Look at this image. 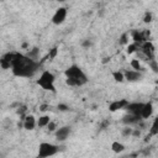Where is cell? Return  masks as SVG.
Segmentation results:
<instances>
[{"mask_svg": "<svg viewBox=\"0 0 158 158\" xmlns=\"http://www.w3.org/2000/svg\"><path fill=\"white\" fill-rule=\"evenodd\" d=\"M68 109H69V107H68L65 104H59V105H58V110H59V111H67Z\"/></svg>", "mask_w": 158, "mask_h": 158, "instance_id": "obj_29", "label": "cell"}, {"mask_svg": "<svg viewBox=\"0 0 158 158\" xmlns=\"http://www.w3.org/2000/svg\"><path fill=\"white\" fill-rule=\"evenodd\" d=\"M120 44H128V35L125 32V33H122L121 35V37H120Z\"/></svg>", "mask_w": 158, "mask_h": 158, "instance_id": "obj_22", "label": "cell"}, {"mask_svg": "<svg viewBox=\"0 0 158 158\" xmlns=\"http://www.w3.org/2000/svg\"><path fill=\"white\" fill-rule=\"evenodd\" d=\"M81 46H83V47H85V48H89V47L91 46V41L86 38V40H84V41L81 42Z\"/></svg>", "mask_w": 158, "mask_h": 158, "instance_id": "obj_28", "label": "cell"}, {"mask_svg": "<svg viewBox=\"0 0 158 158\" xmlns=\"http://www.w3.org/2000/svg\"><path fill=\"white\" fill-rule=\"evenodd\" d=\"M37 54H38V48H33V49H31V51L27 53V56H28L30 58H32V59H36V58H37Z\"/></svg>", "mask_w": 158, "mask_h": 158, "instance_id": "obj_23", "label": "cell"}, {"mask_svg": "<svg viewBox=\"0 0 158 158\" xmlns=\"http://www.w3.org/2000/svg\"><path fill=\"white\" fill-rule=\"evenodd\" d=\"M47 109H48V105H46V104H43V105L40 106V110H41V111H46Z\"/></svg>", "mask_w": 158, "mask_h": 158, "instance_id": "obj_31", "label": "cell"}, {"mask_svg": "<svg viewBox=\"0 0 158 158\" xmlns=\"http://www.w3.org/2000/svg\"><path fill=\"white\" fill-rule=\"evenodd\" d=\"M143 102H128V105L126 106V110L130 112V114H133V115H138L141 116V111H142V107H143Z\"/></svg>", "mask_w": 158, "mask_h": 158, "instance_id": "obj_11", "label": "cell"}, {"mask_svg": "<svg viewBox=\"0 0 158 158\" xmlns=\"http://www.w3.org/2000/svg\"><path fill=\"white\" fill-rule=\"evenodd\" d=\"M67 17V9L65 7H58L52 16V22L54 25H62Z\"/></svg>", "mask_w": 158, "mask_h": 158, "instance_id": "obj_5", "label": "cell"}, {"mask_svg": "<svg viewBox=\"0 0 158 158\" xmlns=\"http://www.w3.org/2000/svg\"><path fill=\"white\" fill-rule=\"evenodd\" d=\"M132 131H133V128H131V127H125L123 130H122V136H125V137H127V136H132Z\"/></svg>", "mask_w": 158, "mask_h": 158, "instance_id": "obj_25", "label": "cell"}, {"mask_svg": "<svg viewBox=\"0 0 158 158\" xmlns=\"http://www.w3.org/2000/svg\"><path fill=\"white\" fill-rule=\"evenodd\" d=\"M130 65H131V67H132V69H135V70H143V68L141 67V62H139V59H138V58L132 59V60L130 62Z\"/></svg>", "mask_w": 158, "mask_h": 158, "instance_id": "obj_19", "label": "cell"}, {"mask_svg": "<svg viewBox=\"0 0 158 158\" xmlns=\"http://www.w3.org/2000/svg\"><path fill=\"white\" fill-rule=\"evenodd\" d=\"M59 152V147L57 144L53 143H48V142H42L38 146V157L40 158H46V157H51L54 156Z\"/></svg>", "mask_w": 158, "mask_h": 158, "instance_id": "obj_4", "label": "cell"}, {"mask_svg": "<svg viewBox=\"0 0 158 158\" xmlns=\"http://www.w3.org/2000/svg\"><path fill=\"white\" fill-rule=\"evenodd\" d=\"M47 127H48V131H49V132H53V131H56V128H57V125H56V122L51 121V122L47 125Z\"/></svg>", "mask_w": 158, "mask_h": 158, "instance_id": "obj_27", "label": "cell"}, {"mask_svg": "<svg viewBox=\"0 0 158 158\" xmlns=\"http://www.w3.org/2000/svg\"><path fill=\"white\" fill-rule=\"evenodd\" d=\"M128 105V101L125 100V99H118V100H115L112 101L110 105H109V110L111 112H115L117 110H122V109H126V106Z\"/></svg>", "mask_w": 158, "mask_h": 158, "instance_id": "obj_7", "label": "cell"}, {"mask_svg": "<svg viewBox=\"0 0 158 158\" xmlns=\"http://www.w3.org/2000/svg\"><path fill=\"white\" fill-rule=\"evenodd\" d=\"M54 75L49 72V70H44L42 72V74L40 75L38 80H37V84L44 89V90H48V91H53L56 93V86H54Z\"/></svg>", "mask_w": 158, "mask_h": 158, "instance_id": "obj_3", "label": "cell"}, {"mask_svg": "<svg viewBox=\"0 0 158 158\" xmlns=\"http://www.w3.org/2000/svg\"><path fill=\"white\" fill-rule=\"evenodd\" d=\"M65 83L70 86H81L88 81L86 74L81 70V68L77 64H72L69 68L65 69Z\"/></svg>", "mask_w": 158, "mask_h": 158, "instance_id": "obj_2", "label": "cell"}, {"mask_svg": "<svg viewBox=\"0 0 158 158\" xmlns=\"http://www.w3.org/2000/svg\"><path fill=\"white\" fill-rule=\"evenodd\" d=\"M142 120V117L141 116H138V115H133V114H127V115H125L123 116V118H122V122L125 123V125H133V123H137V122H139Z\"/></svg>", "mask_w": 158, "mask_h": 158, "instance_id": "obj_14", "label": "cell"}, {"mask_svg": "<svg viewBox=\"0 0 158 158\" xmlns=\"http://www.w3.org/2000/svg\"><path fill=\"white\" fill-rule=\"evenodd\" d=\"M153 114V105L152 102H144L143 107H142V111H141V117L142 120H146V118H149Z\"/></svg>", "mask_w": 158, "mask_h": 158, "instance_id": "obj_13", "label": "cell"}, {"mask_svg": "<svg viewBox=\"0 0 158 158\" xmlns=\"http://www.w3.org/2000/svg\"><path fill=\"white\" fill-rule=\"evenodd\" d=\"M112 78H114L115 81L122 83L125 80V74L122 72H120V70H115V72H112Z\"/></svg>", "mask_w": 158, "mask_h": 158, "instance_id": "obj_17", "label": "cell"}, {"mask_svg": "<svg viewBox=\"0 0 158 158\" xmlns=\"http://www.w3.org/2000/svg\"><path fill=\"white\" fill-rule=\"evenodd\" d=\"M49 122H51L49 116L43 115V116H41V117L38 118V121H37V126H38V127H46V126H47Z\"/></svg>", "mask_w": 158, "mask_h": 158, "instance_id": "obj_15", "label": "cell"}, {"mask_svg": "<svg viewBox=\"0 0 158 158\" xmlns=\"http://www.w3.org/2000/svg\"><path fill=\"white\" fill-rule=\"evenodd\" d=\"M148 65H149V68L152 69L153 73H158V62L154 58L148 60Z\"/></svg>", "mask_w": 158, "mask_h": 158, "instance_id": "obj_21", "label": "cell"}, {"mask_svg": "<svg viewBox=\"0 0 158 158\" xmlns=\"http://www.w3.org/2000/svg\"><path fill=\"white\" fill-rule=\"evenodd\" d=\"M152 21V14L151 12H146L144 14V17H143V22L144 23H149Z\"/></svg>", "mask_w": 158, "mask_h": 158, "instance_id": "obj_26", "label": "cell"}, {"mask_svg": "<svg viewBox=\"0 0 158 158\" xmlns=\"http://www.w3.org/2000/svg\"><path fill=\"white\" fill-rule=\"evenodd\" d=\"M137 49H138V43H136V42H133V43H130V44H127V47H126V52H127L128 54H132V53H135Z\"/></svg>", "mask_w": 158, "mask_h": 158, "instance_id": "obj_20", "label": "cell"}, {"mask_svg": "<svg viewBox=\"0 0 158 158\" xmlns=\"http://www.w3.org/2000/svg\"><path fill=\"white\" fill-rule=\"evenodd\" d=\"M58 1H59V2H63V1H65V0H58Z\"/></svg>", "mask_w": 158, "mask_h": 158, "instance_id": "obj_33", "label": "cell"}, {"mask_svg": "<svg viewBox=\"0 0 158 158\" xmlns=\"http://www.w3.org/2000/svg\"><path fill=\"white\" fill-rule=\"evenodd\" d=\"M14 57H15V53L14 52H9V53H5L1 59H0V65L2 69H10L12 67V60H14Z\"/></svg>", "mask_w": 158, "mask_h": 158, "instance_id": "obj_6", "label": "cell"}, {"mask_svg": "<svg viewBox=\"0 0 158 158\" xmlns=\"http://www.w3.org/2000/svg\"><path fill=\"white\" fill-rule=\"evenodd\" d=\"M139 135H141V132H139L138 130H133V131H132V136H135V137H138Z\"/></svg>", "mask_w": 158, "mask_h": 158, "instance_id": "obj_30", "label": "cell"}, {"mask_svg": "<svg viewBox=\"0 0 158 158\" xmlns=\"http://www.w3.org/2000/svg\"><path fill=\"white\" fill-rule=\"evenodd\" d=\"M107 125H109V121H104V122H102V125H101V128H105Z\"/></svg>", "mask_w": 158, "mask_h": 158, "instance_id": "obj_32", "label": "cell"}, {"mask_svg": "<svg viewBox=\"0 0 158 158\" xmlns=\"http://www.w3.org/2000/svg\"><path fill=\"white\" fill-rule=\"evenodd\" d=\"M111 149H112L115 153H121V152L125 149V146H123L121 142L115 141V142H112V144H111Z\"/></svg>", "mask_w": 158, "mask_h": 158, "instance_id": "obj_16", "label": "cell"}, {"mask_svg": "<svg viewBox=\"0 0 158 158\" xmlns=\"http://www.w3.org/2000/svg\"><path fill=\"white\" fill-rule=\"evenodd\" d=\"M158 135V116L154 118L152 126H151V130H149V136H157Z\"/></svg>", "mask_w": 158, "mask_h": 158, "instance_id": "obj_18", "label": "cell"}, {"mask_svg": "<svg viewBox=\"0 0 158 158\" xmlns=\"http://www.w3.org/2000/svg\"><path fill=\"white\" fill-rule=\"evenodd\" d=\"M141 49H142V52L144 53V56L148 58V60L154 58V57H153L154 47H153V44H152L149 41H144V42L142 43V46H141Z\"/></svg>", "mask_w": 158, "mask_h": 158, "instance_id": "obj_8", "label": "cell"}, {"mask_svg": "<svg viewBox=\"0 0 158 158\" xmlns=\"http://www.w3.org/2000/svg\"><path fill=\"white\" fill-rule=\"evenodd\" d=\"M36 125H37V122H36L35 116H32V115H27V116L23 117V123H22V126H23L25 130L31 131V130H33V128L36 127Z\"/></svg>", "mask_w": 158, "mask_h": 158, "instance_id": "obj_12", "label": "cell"}, {"mask_svg": "<svg viewBox=\"0 0 158 158\" xmlns=\"http://www.w3.org/2000/svg\"><path fill=\"white\" fill-rule=\"evenodd\" d=\"M123 74H125V79H126L127 81H138V80L142 78L141 70L131 69V70H126Z\"/></svg>", "mask_w": 158, "mask_h": 158, "instance_id": "obj_10", "label": "cell"}, {"mask_svg": "<svg viewBox=\"0 0 158 158\" xmlns=\"http://www.w3.org/2000/svg\"><path fill=\"white\" fill-rule=\"evenodd\" d=\"M57 53H58V48H57V47H53V48L49 49V52H48V57H49L51 59H53V58H56Z\"/></svg>", "mask_w": 158, "mask_h": 158, "instance_id": "obj_24", "label": "cell"}, {"mask_svg": "<svg viewBox=\"0 0 158 158\" xmlns=\"http://www.w3.org/2000/svg\"><path fill=\"white\" fill-rule=\"evenodd\" d=\"M38 68H40V63L36 62V59L30 58L27 54L25 56L21 53H15L12 67H11L14 75L28 78V77H32Z\"/></svg>", "mask_w": 158, "mask_h": 158, "instance_id": "obj_1", "label": "cell"}, {"mask_svg": "<svg viewBox=\"0 0 158 158\" xmlns=\"http://www.w3.org/2000/svg\"><path fill=\"white\" fill-rule=\"evenodd\" d=\"M69 133H70V127H68V126L59 127V128L56 130V138L59 142H63V141H65L68 138Z\"/></svg>", "mask_w": 158, "mask_h": 158, "instance_id": "obj_9", "label": "cell"}]
</instances>
